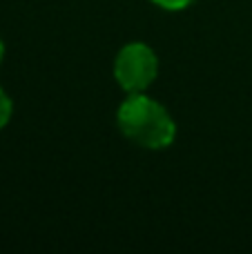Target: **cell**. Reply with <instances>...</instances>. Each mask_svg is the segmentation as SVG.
Returning a JSON list of instances; mask_svg holds the SVG:
<instances>
[{"instance_id":"1","label":"cell","mask_w":252,"mask_h":254,"mask_svg":"<svg viewBox=\"0 0 252 254\" xmlns=\"http://www.w3.org/2000/svg\"><path fill=\"white\" fill-rule=\"evenodd\" d=\"M116 123L123 136L145 149H165L177 136L174 119L161 103L143 94H129L119 107Z\"/></svg>"},{"instance_id":"5","label":"cell","mask_w":252,"mask_h":254,"mask_svg":"<svg viewBox=\"0 0 252 254\" xmlns=\"http://www.w3.org/2000/svg\"><path fill=\"white\" fill-rule=\"evenodd\" d=\"M2 58H4V45H2V40H0V63H2Z\"/></svg>"},{"instance_id":"4","label":"cell","mask_w":252,"mask_h":254,"mask_svg":"<svg viewBox=\"0 0 252 254\" xmlns=\"http://www.w3.org/2000/svg\"><path fill=\"white\" fill-rule=\"evenodd\" d=\"M152 2L161 9H168V11H181V9H186L188 4L192 2V0H152Z\"/></svg>"},{"instance_id":"3","label":"cell","mask_w":252,"mask_h":254,"mask_svg":"<svg viewBox=\"0 0 252 254\" xmlns=\"http://www.w3.org/2000/svg\"><path fill=\"white\" fill-rule=\"evenodd\" d=\"M11 110H13L11 98L7 96V92H4L2 87H0V129L9 123V119H11Z\"/></svg>"},{"instance_id":"2","label":"cell","mask_w":252,"mask_h":254,"mask_svg":"<svg viewBox=\"0 0 252 254\" xmlns=\"http://www.w3.org/2000/svg\"><path fill=\"white\" fill-rule=\"evenodd\" d=\"M159 74V58L152 47L143 43H129L114 61L116 83L127 94H143Z\"/></svg>"}]
</instances>
